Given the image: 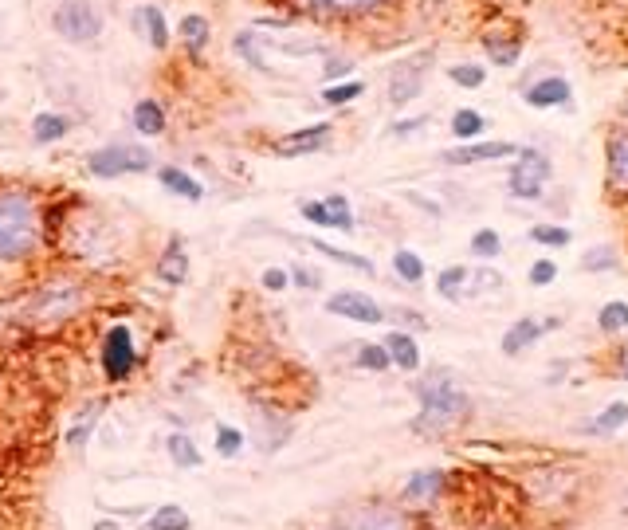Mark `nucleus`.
Wrapping results in <instances>:
<instances>
[{"label":"nucleus","instance_id":"nucleus-43","mask_svg":"<svg viewBox=\"0 0 628 530\" xmlns=\"http://www.w3.org/2000/svg\"><path fill=\"white\" fill-rule=\"evenodd\" d=\"M554 279H558V264L554 260H534L530 264V283L534 287H550Z\"/></svg>","mask_w":628,"mask_h":530},{"label":"nucleus","instance_id":"nucleus-33","mask_svg":"<svg viewBox=\"0 0 628 530\" xmlns=\"http://www.w3.org/2000/svg\"><path fill=\"white\" fill-rule=\"evenodd\" d=\"M483 130H487V118H483L479 110L464 106V110L452 114V134H456V138H479Z\"/></svg>","mask_w":628,"mask_h":530},{"label":"nucleus","instance_id":"nucleus-15","mask_svg":"<svg viewBox=\"0 0 628 530\" xmlns=\"http://www.w3.org/2000/svg\"><path fill=\"white\" fill-rule=\"evenodd\" d=\"M99 417H103V401H87V409L75 417V421L67 424V432H63V444L79 456L83 448H87V440L95 436V424H99Z\"/></svg>","mask_w":628,"mask_h":530},{"label":"nucleus","instance_id":"nucleus-4","mask_svg":"<svg viewBox=\"0 0 628 530\" xmlns=\"http://www.w3.org/2000/svg\"><path fill=\"white\" fill-rule=\"evenodd\" d=\"M87 169L95 173V177H126V173H146V169H154V158H150V150H142V146H106V150H95L91 158H87Z\"/></svg>","mask_w":628,"mask_h":530},{"label":"nucleus","instance_id":"nucleus-9","mask_svg":"<svg viewBox=\"0 0 628 530\" xmlns=\"http://www.w3.org/2000/svg\"><path fill=\"white\" fill-rule=\"evenodd\" d=\"M330 122H314V126H303V130H291L275 142V154L279 158H307V154H318L326 142H330Z\"/></svg>","mask_w":628,"mask_h":530},{"label":"nucleus","instance_id":"nucleus-7","mask_svg":"<svg viewBox=\"0 0 628 530\" xmlns=\"http://www.w3.org/2000/svg\"><path fill=\"white\" fill-rule=\"evenodd\" d=\"M546 185H550V158L542 150H519L515 165H511V193L523 201H534L546 193Z\"/></svg>","mask_w":628,"mask_h":530},{"label":"nucleus","instance_id":"nucleus-3","mask_svg":"<svg viewBox=\"0 0 628 530\" xmlns=\"http://www.w3.org/2000/svg\"><path fill=\"white\" fill-rule=\"evenodd\" d=\"M52 28L67 44H91L103 32V16L91 0H59L52 12Z\"/></svg>","mask_w":628,"mask_h":530},{"label":"nucleus","instance_id":"nucleus-46","mask_svg":"<svg viewBox=\"0 0 628 530\" xmlns=\"http://www.w3.org/2000/svg\"><path fill=\"white\" fill-rule=\"evenodd\" d=\"M424 126H428V118H405V122H397L389 134H393V138H405V134H417Z\"/></svg>","mask_w":628,"mask_h":530},{"label":"nucleus","instance_id":"nucleus-40","mask_svg":"<svg viewBox=\"0 0 628 530\" xmlns=\"http://www.w3.org/2000/svg\"><path fill=\"white\" fill-rule=\"evenodd\" d=\"M613 267H617V252L609 244H597L581 256V271H613Z\"/></svg>","mask_w":628,"mask_h":530},{"label":"nucleus","instance_id":"nucleus-2","mask_svg":"<svg viewBox=\"0 0 628 530\" xmlns=\"http://www.w3.org/2000/svg\"><path fill=\"white\" fill-rule=\"evenodd\" d=\"M40 248V209L28 193H0V264H20Z\"/></svg>","mask_w":628,"mask_h":530},{"label":"nucleus","instance_id":"nucleus-16","mask_svg":"<svg viewBox=\"0 0 628 530\" xmlns=\"http://www.w3.org/2000/svg\"><path fill=\"white\" fill-rule=\"evenodd\" d=\"M165 452H169L173 468H185V472L205 468V452L197 448V440H193L189 432H169V436H165Z\"/></svg>","mask_w":628,"mask_h":530},{"label":"nucleus","instance_id":"nucleus-5","mask_svg":"<svg viewBox=\"0 0 628 530\" xmlns=\"http://www.w3.org/2000/svg\"><path fill=\"white\" fill-rule=\"evenodd\" d=\"M428 71H432V48L409 55V59H401V63H393V71H389V103L393 106L413 103L420 91H424Z\"/></svg>","mask_w":628,"mask_h":530},{"label":"nucleus","instance_id":"nucleus-34","mask_svg":"<svg viewBox=\"0 0 628 530\" xmlns=\"http://www.w3.org/2000/svg\"><path fill=\"white\" fill-rule=\"evenodd\" d=\"M393 271H397V279H405V283H420V279H424V260H420L417 252H409V248H397V252H393Z\"/></svg>","mask_w":628,"mask_h":530},{"label":"nucleus","instance_id":"nucleus-8","mask_svg":"<svg viewBox=\"0 0 628 530\" xmlns=\"http://www.w3.org/2000/svg\"><path fill=\"white\" fill-rule=\"evenodd\" d=\"M326 311L338 318H350V322H362V326H381V322L389 318L369 295H362V291H334V295L326 299Z\"/></svg>","mask_w":628,"mask_h":530},{"label":"nucleus","instance_id":"nucleus-24","mask_svg":"<svg viewBox=\"0 0 628 530\" xmlns=\"http://www.w3.org/2000/svg\"><path fill=\"white\" fill-rule=\"evenodd\" d=\"M609 185L628 193V134L609 138Z\"/></svg>","mask_w":628,"mask_h":530},{"label":"nucleus","instance_id":"nucleus-18","mask_svg":"<svg viewBox=\"0 0 628 530\" xmlns=\"http://www.w3.org/2000/svg\"><path fill=\"white\" fill-rule=\"evenodd\" d=\"M157 279L169 287H181L189 279V252L181 248V240H169V248L157 256Z\"/></svg>","mask_w":628,"mask_h":530},{"label":"nucleus","instance_id":"nucleus-30","mask_svg":"<svg viewBox=\"0 0 628 530\" xmlns=\"http://www.w3.org/2000/svg\"><path fill=\"white\" fill-rule=\"evenodd\" d=\"M177 32H181V44H185L189 52H201V48L209 44V20L197 16V12H189V16L177 24Z\"/></svg>","mask_w":628,"mask_h":530},{"label":"nucleus","instance_id":"nucleus-28","mask_svg":"<svg viewBox=\"0 0 628 530\" xmlns=\"http://www.w3.org/2000/svg\"><path fill=\"white\" fill-rule=\"evenodd\" d=\"M307 248H314L318 256H326V260H334V264L354 267V271H362V275H373V264H369L366 256H354V252H342V248H334V244H326V240H307Z\"/></svg>","mask_w":628,"mask_h":530},{"label":"nucleus","instance_id":"nucleus-29","mask_svg":"<svg viewBox=\"0 0 628 530\" xmlns=\"http://www.w3.org/2000/svg\"><path fill=\"white\" fill-rule=\"evenodd\" d=\"M322 205H326V228H338V232H354L358 228L354 224V209H350V201L342 193H330Z\"/></svg>","mask_w":628,"mask_h":530},{"label":"nucleus","instance_id":"nucleus-39","mask_svg":"<svg viewBox=\"0 0 628 530\" xmlns=\"http://www.w3.org/2000/svg\"><path fill=\"white\" fill-rule=\"evenodd\" d=\"M358 366L369 373H385L393 362H389V354H385V346L381 342H366L362 350H358Z\"/></svg>","mask_w":628,"mask_h":530},{"label":"nucleus","instance_id":"nucleus-1","mask_svg":"<svg viewBox=\"0 0 628 530\" xmlns=\"http://www.w3.org/2000/svg\"><path fill=\"white\" fill-rule=\"evenodd\" d=\"M417 401H420V413H417V421H413V432H420V436H440V432L456 428V424L471 413L468 393L456 385V377H448L444 370L420 377Z\"/></svg>","mask_w":628,"mask_h":530},{"label":"nucleus","instance_id":"nucleus-10","mask_svg":"<svg viewBox=\"0 0 628 530\" xmlns=\"http://www.w3.org/2000/svg\"><path fill=\"white\" fill-rule=\"evenodd\" d=\"M346 530H409V523L401 511H393L385 503H366L346 515Z\"/></svg>","mask_w":628,"mask_h":530},{"label":"nucleus","instance_id":"nucleus-47","mask_svg":"<svg viewBox=\"0 0 628 530\" xmlns=\"http://www.w3.org/2000/svg\"><path fill=\"white\" fill-rule=\"evenodd\" d=\"M291 275H295V283H299V287H307V291H314V287L322 283V275H318V271H311V267H295Z\"/></svg>","mask_w":628,"mask_h":530},{"label":"nucleus","instance_id":"nucleus-36","mask_svg":"<svg viewBox=\"0 0 628 530\" xmlns=\"http://www.w3.org/2000/svg\"><path fill=\"white\" fill-rule=\"evenodd\" d=\"M530 240L542 244V248H566L574 236H570V228H562V224H534V228H530Z\"/></svg>","mask_w":628,"mask_h":530},{"label":"nucleus","instance_id":"nucleus-19","mask_svg":"<svg viewBox=\"0 0 628 530\" xmlns=\"http://www.w3.org/2000/svg\"><path fill=\"white\" fill-rule=\"evenodd\" d=\"M542 330H546V322H538V318H519V322L507 326V334H503V354L515 358V354L530 350V346L542 338Z\"/></svg>","mask_w":628,"mask_h":530},{"label":"nucleus","instance_id":"nucleus-12","mask_svg":"<svg viewBox=\"0 0 628 530\" xmlns=\"http://www.w3.org/2000/svg\"><path fill=\"white\" fill-rule=\"evenodd\" d=\"M515 154H519V146H511V142H471V146L440 154V161H444V165H479V161L515 158Z\"/></svg>","mask_w":628,"mask_h":530},{"label":"nucleus","instance_id":"nucleus-20","mask_svg":"<svg viewBox=\"0 0 628 530\" xmlns=\"http://www.w3.org/2000/svg\"><path fill=\"white\" fill-rule=\"evenodd\" d=\"M440 491H444V472L440 468H424V472L409 476V483H405V499L409 503H432V499H440Z\"/></svg>","mask_w":628,"mask_h":530},{"label":"nucleus","instance_id":"nucleus-45","mask_svg":"<svg viewBox=\"0 0 628 530\" xmlns=\"http://www.w3.org/2000/svg\"><path fill=\"white\" fill-rule=\"evenodd\" d=\"M299 212H303L311 224L326 228V205H322V201H303V205H299Z\"/></svg>","mask_w":628,"mask_h":530},{"label":"nucleus","instance_id":"nucleus-21","mask_svg":"<svg viewBox=\"0 0 628 530\" xmlns=\"http://www.w3.org/2000/svg\"><path fill=\"white\" fill-rule=\"evenodd\" d=\"M67 130H71V118H67V114L44 110V114L32 118V142H40V146H52L59 138H67Z\"/></svg>","mask_w":628,"mask_h":530},{"label":"nucleus","instance_id":"nucleus-37","mask_svg":"<svg viewBox=\"0 0 628 530\" xmlns=\"http://www.w3.org/2000/svg\"><path fill=\"white\" fill-rule=\"evenodd\" d=\"M503 252V236L495 232V228H479L475 236H471V256H479V260H495Z\"/></svg>","mask_w":628,"mask_h":530},{"label":"nucleus","instance_id":"nucleus-6","mask_svg":"<svg viewBox=\"0 0 628 530\" xmlns=\"http://www.w3.org/2000/svg\"><path fill=\"white\" fill-rule=\"evenodd\" d=\"M99 362H103L106 381H126L134 373V366H138V346H134L130 326H110L106 330Z\"/></svg>","mask_w":628,"mask_h":530},{"label":"nucleus","instance_id":"nucleus-31","mask_svg":"<svg viewBox=\"0 0 628 530\" xmlns=\"http://www.w3.org/2000/svg\"><path fill=\"white\" fill-rule=\"evenodd\" d=\"M216 456L220 460H236L240 452H244V444H248V436L236 428V424H216Z\"/></svg>","mask_w":628,"mask_h":530},{"label":"nucleus","instance_id":"nucleus-32","mask_svg":"<svg viewBox=\"0 0 628 530\" xmlns=\"http://www.w3.org/2000/svg\"><path fill=\"white\" fill-rule=\"evenodd\" d=\"M232 48H236V55H240V59H248L252 67H260V71H267V59H263V48H267V44H263L260 32H240Z\"/></svg>","mask_w":628,"mask_h":530},{"label":"nucleus","instance_id":"nucleus-50","mask_svg":"<svg viewBox=\"0 0 628 530\" xmlns=\"http://www.w3.org/2000/svg\"><path fill=\"white\" fill-rule=\"evenodd\" d=\"M91 530H122V527H118L114 519H99V523H95V527H91Z\"/></svg>","mask_w":628,"mask_h":530},{"label":"nucleus","instance_id":"nucleus-49","mask_svg":"<svg viewBox=\"0 0 628 530\" xmlns=\"http://www.w3.org/2000/svg\"><path fill=\"white\" fill-rule=\"evenodd\" d=\"M393 318H401V322H409V326H424V318H420V315H409L405 307H397V311H393Z\"/></svg>","mask_w":628,"mask_h":530},{"label":"nucleus","instance_id":"nucleus-51","mask_svg":"<svg viewBox=\"0 0 628 530\" xmlns=\"http://www.w3.org/2000/svg\"><path fill=\"white\" fill-rule=\"evenodd\" d=\"M621 373H625V377H628V342H625V346H621Z\"/></svg>","mask_w":628,"mask_h":530},{"label":"nucleus","instance_id":"nucleus-22","mask_svg":"<svg viewBox=\"0 0 628 530\" xmlns=\"http://www.w3.org/2000/svg\"><path fill=\"white\" fill-rule=\"evenodd\" d=\"M142 530H193V519H189L185 507H177V503H161V507H154V511L146 515Z\"/></svg>","mask_w":628,"mask_h":530},{"label":"nucleus","instance_id":"nucleus-27","mask_svg":"<svg viewBox=\"0 0 628 530\" xmlns=\"http://www.w3.org/2000/svg\"><path fill=\"white\" fill-rule=\"evenodd\" d=\"M436 295L448 299V303H460L468 295V267H444L440 279H436Z\"/></svg>","mask_w":628,"mask_h":530},{"label":"nucleus","instance_id":"nucleus-13","mask_svg":"<svg viewBox=\"0 0 628 530\" xmlns=\"http://www.w3.org/2000/svg\"><path fill=\"white\" fill-rule=\"evenodd\" d=\"M570 79H562V75H550V79H538L534 87H526V106H534V110H550V106H566L570 103Z\"/></svg>","mask_w":628,"mask_h":530},{"label":"nucleus","instance_id":"nucleus-14","mask_svg":"<svg viewBox=\"0 0 628 530\" xmlns=\"http://www.w3.org/2000/svg\"><path fill=\"white\" fill-rule=\"evenodd\" d=\"M157 185H165L173 197H181V201H205V185L193 177V173H185V169H177V165H161L157 169Z\"/></svg>","mask_w":628,"mask_h":530},{"label":"nucleus","instance_id":"nucleus-17","mask_svg":"<svg viewBox=\"0 0 628 530\" xmlns=\"http://www.w3.org/2000/svg\"><path fill=\"white\" fill-rule=\"evenodd\" d=\"M385 354H389V362L397 366V370H405V373H417L420 370V346H417V338L413 334H405V330H393L385 342Z\"/></svg>","mask_w":628,"mask_h":530},{"label":"nucleus","instance_id":"nucleus-41","mask_svg":"<svg viewBox=\"0 0 628 530\" xmlns=\"http://www.w3.org/2000/svg\"><path fill=\"white\" fill-rule=\"evenodd\" d=\"M448 75H452V83H456V87H468V91H475V87H483V83H487V71H483L479 63H456Z\"/></svg>","mask_w":628,"mask_h":530},{"label":"nucleus","instance_id":"nucleus-25","mask_svg":"<svg viewBox=\"0 0 628 530\" xmlns=\"http://www.w3.org/2000/svg\"><path fill=\"white\" fill-rule=\"evenodd\" d=\"M134 24L142 28V36L154 44L157 52L169 44V28H165V16H161V8H154V4H146V8H138L134 12Z\"/></svg>","mask_w":628,"mask_h":530},{"label":"nucleus","instance_id":"nucleus-44","mask_svg":"<svg viewBox=\"0 0 628 530\" xmlns=\"http://www.w3.org/2000/svg\"><path fill=\"white\" fill-rule=\"evenodd\" d=\"M260 279H263V287H267V291H287V283H291V271H283V267H267Z\"/></svg>","mask_w":628,"mask_h":530},{"label":"nucleus","instance_id":"nucleus-35","mask_svg":"<svg viewBox=\"0 0 628 530\" xmlns=\"http://www.w3.org/2000/svg\"><path fill=\"white\" fill-rule=\"evenodd\" d=\"M362 95H366V83L350 79V83H330V87L322 91V103L326 106H346V103H354V99H362Z\"/></svg>","mask_w":628,"mask_h":530},{"label":"nucleus","instance_id":"nucleus-48","mask_svg":"<svg viewBox=\"0 0 628 530\" xmlns=\"http://www.w3.org/2000/svg\"><path fill=\"white\" fill-rule=\"evenodd\" d=\"M350 67H354V63H350V59H330V63H326V67H322V71H326V79H338V75H346V71H350Z\"/></svg>","mask_w":628,"mask_h":530},{"label":"nucleus","instance_id":"nucleus-11","mask_svg":"<svg viewBox=\"0 0 628 530\" xmlns=\"http://www.w3.org/2000/svg\"><path fill=\"white\" fill-rule=\"evenodd\" d=\"M303 12L311 16H322V20H342V16H366V12H377L385 8L389 0H295Z\"/></svg>","mask_w":628,"mask_h":530},{"label":"nucleus","instance_id":"nucleus-23","mask_svg":"<svg viewBox=\"0 0 628 530\" xmlns=\"http://www.w3.org/2000/svg\"><path fill=\"white\" fill-rule=\"evenodd\" d=\"M625 424H628V405L625 401H613V405H605L593 421L585 424V432L589 436H617Z\"/></svg>","mask_w":628,"mask_h":530},{"label":"nucleus","instance_id":"nucleus-26","mask_svg":"<svg viewBox=\"0 0 628 530\" xmlns=\"http://www.w3.org/2000/svg\"><path fill=\"white\" fill-rule=\"evenodd\" d=\"M134 130L146 134V138L165 134V110H161L157 99H142V103L134 106Z\"/></svg>","mask_w":628,"mask_h":530},{"label":"nucleus","instance_id":"nucleus-52","mask_svg":"<svg viewBox=\"0 0 628 530\" xmlns=\"http://www.w3.org/2000/svg\"><path fill=\"white\" fill-rule=\"evenodd\" d=\"M625 118H628V106H625Z\"/></svg>","mask_w":628,"mask_h":530},{"label":"nucleus","instance_id":"nucleus-38","mask_svg":"<svg viewBox=\"0 0 628 530\" xmlns=\"http://www.w3.org/2000/svg\"><path fill=\"white\" fill-rule=\"evenodd\" d=\"M597 326H601V334H621L628 326V303H605L601 307V315H597Z\"/></svg>","mask_w":628,"mask_h":530},{"label":"nucleus","instance_id":"nucleus-42","mask_svg":"<svg viewBox=\"0 0 628 530\" xmlns=\"http://www.w3.org/2000/svg\"><path fill=\"white\" fill-rule=\"evenodd\" d=\"M483 48L495 55V63H499V67H511V63L519 59V40H511V44H499L495 36H483Z\"/></svg>","mask_w":628,"mask_h":530}]
</instances>
